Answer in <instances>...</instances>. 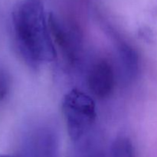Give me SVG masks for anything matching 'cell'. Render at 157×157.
<instances>
[{
  "mask_svg": "<svg viewBox=\"0 0 157 157\" xmlns=\"http://www.w3.org/2000/svg\"><path fill=\"white\" fill-rule=\"evenodd\" d=\"M61 110L71 140L81 139L90 130L97 117L94 100L78 89L67 92L61 101Z\"/></svg>",
  "mask_w": 157,
  "mask_h": 157,
  "instance_id": "2",
  "label": "cell"
},
{
  "mask_svg": "<svg viewBox=\"0 0 157 157\" xmlns=\"http://www.w3.org/2000/svg\"><path fill=\"white\" fill-rule=\"evenodd\" d=\"M116 75L111 64L106 60L97 61L90 68L87 75V87L92 94L99 99H105L113 92Z\"/></svg>",
  "mask_w": 157,
  "mask_h": 157,
  "instance_id": "3",
  "label": "cell"
},
{
  "mask_svg": "<svg viewBox=\"0 0 157 157\" xmlns=\"http://www.w3.org/2000/svg\"><path fill=\"white\" fill-rule=\"evenodd\" d=\"M111 157H135L133 143L127 136H117L111 145Z\"/></svg>",
  "mask_w": 157,
  "mask_h": 157,
  "instance_id": "6",
  "label": "cell"
},
{
  "mask_svg": "<svg viewBox=\"0 0 157 157\" xmlns=\"http://www.w3.org/2000/svg\"><path fill=\"white\" fill-rule=\"evenodd\" d=\"M48 25L54 43L70 61H73L76 56V44L71 29L53 14L48 15Z\"/></svg>",
  "mask_w": 157,
  "mask_h": 157,
  "instance_id": "4",
  "label": "cell"
},
{
  "mask_svg": "<svg viewBox=\"0 0 157 157\" xmlns=\"http://www.w3.org/2000/svg\"><path fill=\"white\" fill-rule=\"evenodd\" d=\"M12 85L9 74L5 69L0 67V103L6 99L9 94Z\"/></svg>",
  "mask_w": 157,
  "mask_h": 157,
  "instance_id": "7",
  "label": "cell"
},
{
  "mask_svg": "<svg viewBox=\"0 0 157 157\" xmlns=\"http://www.w3.org/2000/svg\"><path fill=\"white\" fill-rule=\"evenodd\" d=\"M12 35L17 53L30 67H39L56 57L48 15L41 0H21L15 5Z\"/></svg>",
  "mask_w": 157,
  "mask_h": 157,
  "instance_id": "1",
  "label": "cell"
},
{
  "mask_svg": "<svg viewBox=\"0 0 157 157\" xmlns=\"http://www.w3.org/2000/svg\"><path fill=\"white\" fill-rule=\"evenodd\" d=\"M118 61L122 78L131 83L139 74L140 59L136 51L127 43L120 42L117 46Z\"/></svg>",
  "mask_w": 157,
  "mask_h": 157,
  "instance_id": "5",
  "label": "cell"
},
{
  "mask_svg": "<svg viewBox=\"0 0 157 157\" xmlns=\"http://www.w3.org/2000/svg\"><path fill=\"white\" fill-rule=\"evenodd\" d=\"M0 157H15V156H11V155H8V154H2V153H0Z\"/></svg>",
  "mask_w": 157,
  "mask_h": 157,
  "instance_id": "8",
  "label": "cell"
}]
</instances>
